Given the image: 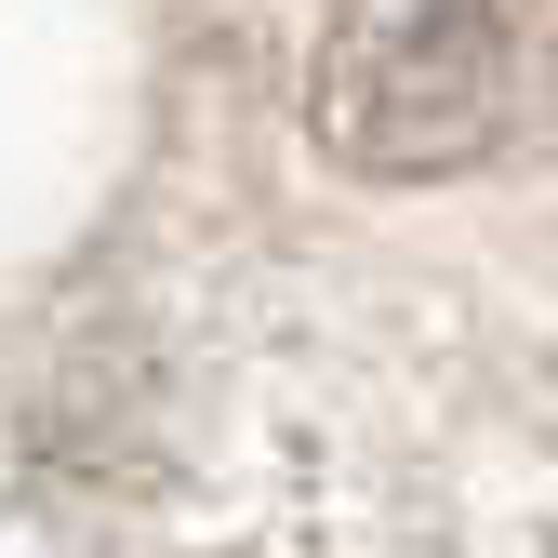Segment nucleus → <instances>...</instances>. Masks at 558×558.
<instances>
[{"instance_id": "f257e3e1", "label": "nucleus", "mask_w": 558, "mask_h": 558, "mask_svg": "<svg viewBox=\"0 0 558 558\" xmlns=\"http://www.w3.org/2000/svg\"><path fill=\"white\" fill-rule=\"evenodd\" d=\"M306 120L345 173H386V186L478 173L519 133V27L493 0H345Z\"/></svg>"}]
</instances>
